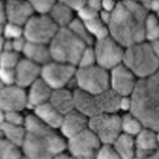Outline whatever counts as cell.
Here are the masks:
<instances>
[{
	"instance_id": "obj_1",
	"label": "cell",
	"mask_w": 159,
	"mask_h": 159,
	"mask_svg": "<svg viewBox=\"0 0 159 159\" xmlns=\"http://www.w3.org/2000/svg\"><path fill=\"white\" fill-rule=\"evenodd\" d=\"M148 13L141 2H117L108 26L110 36L124 48L144 42L145 22Z\"/></svg>"
},
{
	"instance_id": "obj_2",
	"label": "cell",
	"mask_w": 159,
	"mask_h": 159,
	"mask_svg": "<svg viewBox=\"0 0 159 159\" xmlns=\"http://www.w3.org/2000/svg\"><path fill=\"white\" fill-rule=\"evenodd\" d=\"M26 137L22 149L25 159H52L66 151V139L34 114L26 116Z\"/></svg>"
},
{
	"instance_id": "obj_3",
	"label": "cell",
	"mask_w": 159,
	"mask_h": 159,
	"mask_svg": "<svg viewBox=\"0 0 159 159\" xmlns=\"http://www.w3.org/2000/svg\"><path fill=\"white\" fill-rule=\"evenodd\" d=\"M130 112L143 126L159 130V69L152 76L138 80L130 95Z\"/></svg>"
},
{
	"instance_id": "obj_4",
	"label": "cell",
	"mask_w": 159,
	"mask_h": 159,
	"mask_svg": "<svg viewBox=\"0 0 159 159\" xmlns=\"http://www.w3.org/2000/svg\"><path fill=\"white\" fill-rule=\"evenodd\" d=\"M123 64L139 80L152 76L159 69V60L152 44L146 41L125 48Z\"/></svg>"
},
{
	"instance_id": "obj_5",
	"label": "cell",
	"mask_w": 159,
	"mask_h": 159,
	"mask_svg": "<svg viewBox=\"0 0 159 159\" xmlns=\"http://www.w3.org/2000/svg\"><path fill=\"white\" fill-rule=\"evenodd\" d=\"M52 60L78 66L87 45L67 28H60L48 44Z\"/></svg>"
},
{
	"instance_id": "obj_6",
	"label": "cell",
	"mask_w": 159,
	"mask_h": 159,
	"mask_svg": "<svg viewBox=\"0 0 159 159\" xmlns=\"http://www.w3.org/2000/svg\"><path fill=\"white\" fill-rule=\"evenodd\" d=\"M75 80L77 89L93 95L101 94L110 89V73L97 65L77 69Z\"/></svg>"
},
{
	"instance_id": "obj_7",
	"label": "cell",
	"mask_w": 159,
	"mask_h": 159,
	"mask_svg": "<svg viewBox=\"0 0 159 159\" xmlns=\"http://www.w3.org/2000/svg\"><path fill=\"white\" fill-rule=\"evenodd\" d=\"M59 29L48 15H34L23 27V36L29 43L48 45Z\"/></svg>"
},
{
	"instance_id": "obj_8",
	"label": "cell",
	"mask_w": 159,
	"mask_h": 159,
	"mask_svg": "<svg viewBox=\"0 0 159 159\" xmlns=\"http://www.w3.org/2000/svg\"><path fill=\"white\" fill-rule=\"evenodd\" d=\"M88 128L102 144L112 145L122 133L120 116L107 113L94 116L89 119Z\"/></svg>"
},
{
	"instance_id": "obj_9",
	"label": "cell",
	"mask_w": 159,
	"mask_h": 159,
	"mask_svg": "<svg viewBox=\"0 0 159 159\" xmlns=\"http://www.w3.org/2000/svg\"><path fill=\"white\" fill-rule=\"evenodd\" d=\"M94 49L97 65L108 71L123 63L125 48L111 36L96 41Z\"/></svg>"
},
{
	"instance_id": "obj_10",
	"label": "cell",
	"mask_w": 159,
	"mask_h": 159,
	"mask_svg": "<svg viewBox=\"0 0 159 159\" xmlns=\"http://www.w3.org/2000/svg\"><path fill=\"white\" fill-rule=\"evenodd\" d=\"M66 141V151L75 159H95L102 145L89 128Z\"/></svg>"
},
{
	"instance_id": "obj_11",
	"label": "cell",
	"mask_w": 159,
	"mask_h": 159,
	"mask_svg": "<svg viewBox=\"0 0 159 159\" xmlns=\"http://www.w3.org/2000/svg\"><path fill=\"white\" fill-rule=\"evenodd\" d=\"M76 66L52 61L41 68V78L52 90L65 88L75 78Z\"/></svg>"
},
{
	"instance_id": "obj_12",
	"label": "cell",
	"mask_w": 159,
	"mask_h": 159,
	"mask_svg": "<svg viewBox=\"0 0 159 159\" xmlns=\"http://www.w3.org/2000/svg\"><path fill=\"white\" fill-rule=\"evenodd\" d=\"M137 82L135 75L123 63L110 70V89L120 97L130 96Z\"/></svg>"
},
{
	"instance_id": "obj_13",
	"label": "cell",
	"mask_w": 159,
	"mask_h": 159,
	"mask_svg": "<svg viewBox=\"0 0 159 159\" xmlns=\"http://www.w3.org/2000/svg\"><path fill=\"white\" fill-rule=\"evenodd\" d=\"M28 107V94L16 85L1 88L0 108L4 112H20Z\"/></svg>"
},
{
	"instance_id": "obj_14",
	"label": "cell",
	"mask_w": 159,
	"mask_h": 159,
	"mask_svg": "<svg viewBox=\"0 0 159 159\" xmlns=\"http://www.w3.org/2000/svg\"><path fill=\"white\" fill-rule=\"evenodd\" d=\"M7 23L24 27L34 16V10L30 1H4Z\"/></svg>"
},
{
	"instance_id": "obj_15",
	"label": "cell",
	"mask_w": 159,
	"mask_h": 159,
	"mask_svg": "<svg viewBox=\"0 0 159 159\" xmlns=\"http://www.w3.org/2000/svg\"><path fill=\"white\" fill-rule=\"evenodd\" d=\"M75 109L90 119L102 114L98 95L84 92L79 89L73 91Z\"/></svg>"
},
{
	"instance_id": "obj_16",
	"label": "cell",
	"mask_w": 159,
	"mask_h": 159,
	"mask_svg": "<svg viewBox=\"0 0 159 159\" xmlns=\"http://www.w3.org/2000/svg\"><path fill=\"white\" fill-rule=\"evenodd\" d=\"M89 119L76 110L63 116L59 128L66 139L73 137L88 128Z\"/></svg>"
},
{
	"instance_id": "obj_17",
	"label": "cell",
	"mask_w": 159,
	"mask_h": 159,
	"mask_svg": "<svg viewBox=\"0 0 159 159\" xmlns=\"http://www.w3.org/2000/svg\"><path fill=\"white\" fill-rule=\"evenodd\" d=\"M42 67L23 58L15 68L16 85L25 88L30 87L41 78Z\"/></svg>"
},
{
	"instance_id": "obj_18",
	"label": "cell",
	"mask_w": 159,
	"mask_h": 159,
	"mask_svg": "<svg viewBox=\"0 0 159 159\" xmlns=\"http://www.w3.org/2000/svg\"><path fill=\"white\" fill-rule=\"evenodd\" d=\"M136 157L146 159L159 148L156 131L144 128L135 137Z\"/></svg>"
},
{
	"instance_id": "obj_19",
	"label": "cell",
	"mask_w": 159,
	"mask_h": 159,
	"mask_svg": "<svg viewBox=\"0 0 159 159\" xmlns=\"http://www.w3.org/2000/svg\"><path fill=\"white\" fill-rule=\"evenodd\" d=\"M52 89L41 78L30 87L28 93V107L34 109L48 102Z\"/></svg>"
},
{
	"instance_id": "obj_20",
	"label": "cell",
	"mask_w": 159,
	"mask_h": 159,
	"mask_svg": "<svg viewBox=\"0 0 159 159\" xmlns=\"http://www.w3.org/2000/svg\"><path fill=\"white\" fill-rule=\"evenodd\" d=\"M49 102L63 116L75 110L73 91L67 88L53 90Z\"/></svg>"
},
{
	"instance_id": "obj_21",
	"label": "cell",
	"mask_w": 159,
	"mask_h": 159,
	"mask_svg": "<svg viewBox=\"0 0 159 159\" xmlns=\"http://www.w3.org/2000/svg\"><path fill=\"white\" fill-rule=\"evenodd\" d=\"M22 53L25 58L41 67L52 61L48 45L27 42Z\"/></svg>"
},
{
	"instance_id": "obj_22",
	"label": "cell",
	"mask_w": 159,
	"mask_h": 159,
	"mask_svg": "<svg viewBox=\"0 0 159 159\" xmlns=\"http://www.w3.org/2000/svg\"><path fill=\"white\" fill-rule=\"evenodd\" d=\"M34 111V115L42 122L54 129H59L63 115L54 108L49 102L37 107Z\"/></svg>"
},
{
	"instance_id": "obj_23",
	"label": "cell",
	"mask_w": 159,
	"mask_h": 159,
	"mask_svg": "<svg viewBox=\"0 0 159 159\" xmlns=\"http://www.w3.org/2000/svg\"><path fill=\"white\" fill-rule=\"evenodd\" d=\"M48 16L59 28H67L75 19L73 11L63 1L56 2Z\"/></svg>"
},
{
	"instance_id": "obj_24",
	"label": "cell",
	"mask_w": 159,
	"mask_h": 159,
	"mask_svg": "<svg viewBox=\"0 0 159 159\" xmlns=\"http://www.w3.org/2000/svg\"><path fill=\"white\" fill-rule=\"evenodd\" d=\"M112 145L120 159H134L136 156L135 137L122 133Z\"/></svg>"
},
{
	"instance_id": "obj_25",
	"label": "cell",
	"mask_w": 159,
	"mask_h": 159,
	"mask_svg": "<svg viewBox=\"0 0 159 159\" xmlns=\"http://www.w3.org/2000/svg\"><path fill=\"white\" fill-rule=\"evenodd\" d=\"M0 130L1 138L22 147L26 134L25 126H17L7 123H1Z\"/></svg>"
},
{
	"instance_id": "obj_26",
	"label": "cell",
	"mask_w": 159,
	"mask_h": 159,
	"mask_svg": "<svg viewBox=\"0 0 159 159\" xmlns=\"http://www.w3.org/2000/svg\"><path fill=\"white\" fill-rule=\"evenodd\" d=\"M98 97L102 114H117L120 110V103L122 97L111 89L98 94Z\"/></svg>"
},
{
	"instance_id": "obj_27",
	"label": "cell",
	"mask_w": 159,
	"mask_h": 159,
	"mask_svg": "<svg viewBox=\"0 0 159 159\" xmlns=\"http://www.w3.org/2000/svg\"><path fill=\"white\" fill-rule=\"evenodd\" d=\"M122 132L126 135L135 137L144 127L143 124L130 112L120 116Z\"/></svg>"
},
{
	"instance_id": "obj_28",
	"label": "cell",
	"mask_w": 159,
	"mask_h": 159,
	"mask_svg": "<svg viewBox=\"0 0 159 159\" xmlns=\"http://www.w3.org/2000/svg\"><path fill=\"white\" fill-rule=\"evenodd\" d=\"M67 28L87 46H92L95 43V39L88 31L85 24L78 17L73 20Z\"/></svg>"
},
{
	"instance_id": "obj_29",
	"label": "cell",
	"mask_w": 159,
	"mask_h": 159,
	"mask_svg": "<svg viewBox=\"0 0 159 159\" xmlns=\"http://www.w3.org/2000/svg\"><path fill=\"white\" fill-rule=\"evenodd\" d=\"M145 40L152 43L159 39V19L154 13H149L144 25Z\"/></svg>"
},
{
	"instance_id": "obj_30",
	"label": "cell",
	"mask_w": 159,
	"mask_h": 159,
	"mask_svg": "<svg viewBox=\"0 0 159 159\" xmlns=\"http://www.w3.org/2000/svg\"><path fill=\"white\" fill-rule=\"evenodd\" d=\"M0 159H25L22 147L1 138Z\"/></svg>"
},
{
	"instance_id": "obj_31",
	"label": "cell",
	"mask_w": 159,
	"mask_h": 159,
	"mask_svg": "<svg viewBox=\"0 0 159 159\" xmlns=\"http://www.w3.org/2000/svg\"><path fill=\"white\" fill-rule=\"evenodd\" d=\"M91 35L96 41L110 36L109 27L101 21L99 16L93 20L84 23Z\"/></svg>"
},
{
	"instance_id": "obj_32",
	"label": "cell",
	"mask_w": 159,
	"mask_h": 159,
	"mask_svg": "<svg viewBox=\"0 0 159 159\" xmlns=\"http://www.w3.org/2000/svg\"><path fill=\"white\" fill-rule=\"evenodd\" d=\"M21 60L20 54L15 51L1 52L0 58L1 68L15 69Z\"/></svg>"
},
{
	"instance_id": "obj_33",
	"label": "cell",
	"mask_w": 159,
	"mask_h": 159,
	"mask_svg": "<svg viewBox=\"0 0 159 159\" xmlns=\"http://www.w3.org/2000/svg\"><path fill=\"white\" fill-rule=\"evenodd\" d=\"M1 36L6 39L14 40L23 36V28L19 25L7 23L1 26Z\"/></svg>"
},
{
	"instance_id": "obj_34",
	"label": "cell",
	"mask_w": 159,
	"mask_h": 159,
	"mask_svg": "<svg viewBox=\"0 0 159 159\" xmlns=\"http://www.w3.org/2000/svg\"><path fill=\"white\" fill-rule=\"evenodd\" d=\"M96 57L94 47L88 46L83 52L78 63V68H87L96 65Z\"/></svg>"
},
{
	"instance_id": "obj_35",
	"label": "cell",
	"mask_w": 159,
	"mask_h": 159,
	"mask_svg": "<svg viewBox=\"0 0 159 159\" xmlns=\"http://www.w3.org/2000/svg\"><path fill=\"white\" fill-rule=\"evenodd\" d=\"M56 1L50 0H38L30 1L34 11L39 15H48Z\"/></svg>"
},
{
	"instance_id": "obj_36",
	"label": "cell",
	"mask_w": 159,
	"mask_h": 159,
	"mask_svg": "<svg viewBox=\"0 0 159 159\" xmlns=\"http://www.w3.org/2000/svg\"><path fill=\"white\" fill-rule=\"evenodd\" d=\"M1 88L16 85L15 69H0Z\"/></svg>"
},
{
	"instance_id": "obj_37",
	"label": "cell",
	"mask_w": 159,
	"mask_h": 159,
	"mask_svg": "<svg viewBox=\"0 0 159 159\" xmlns=\"http://www.w3.org/2000/svg\"><path fill=\"white\" fill-rule=\"evenodd\" d=\"M95 159H120L112 145L102 144Z\"/></svg>"
},
{
	"instance_id": "obj_38",
	"label": "cell",
	"mask_w": 159,
	"mask_h": 159,
	"mask_svg": "<svg viewBox=\"0 0 159 159\" xmlns=\"http://www.w3.org/2000/svg\"><path fill=\"white\" fill-rule=\"evenodd\" d=\"M25 119L26 117L23 116L20 112H4V121L3 123H9L17 126H25Z\"/></svg>"
},
{
	"instance_id": "obj_39",
	"label": "cell",
	"mask_w": 159,
	"mask_h": 159,
	"mask_svg": "<svg viewBox=\"0 0 159 159\" xmlns=\"http://www.w3.org/2000/svg\"><path fill=\"white\" fill-rule=\"evenodd\" d=\"M77 13L78 18L84 23L89 22L99 16V13L87 6V3Z\"/></svg>"
},
{
	"instance_id": "obj_40",
	"label": "cell",
	"mask_w": 159,
	"mask_h": 159,
	"mask_svg": "<svg viewBox=\"0 0 159 159\" xmlns=\"http://www.w3.org/2000/svg\"><path fill=\"white\" fill-rule=\"evenodd\" d=\"M27 42L28 41H26L24 36L12 40L13 51L19 54L20 52H23Z\"/></svg>"
},
{
	"instance_id": "obj_41",
	"label": "cell",
	"mask_w": 159,
	"mask_h": 159,
	"mask_svg": "<svg viewBox=\"0 0 159 159\" xmlns=\"http://www.w3.org/2000/svg\"><path fill=\"white\" fill-rule=\"evenodd\" d=\"M66 5L69 8L73 11L78 12L82 8L84 7L87 3L85 1H63Z\"/></svg>"
},
{
	"instance_id": "obj_42",
	"label": "cell",
	"mask_w": 159,
	"mask_h": 159,
	"mask_svg": "<svg viewBox=\"0 0 159 159\" xmlns=\"http://www.w3.org/2000/svg\"><path fill=\"white\" fill-rule=\"evenodd\" d=\"M1 52H10L13 51L12 40L6 39L1 36Z\"/></svg>"
},
{
	"instance_id": "obj_43",
	"label": "cell",
	"mask_w": 159,
	"mask_h": 159,
	"mask_svg": "<svg viewBox=\"0 0 159 159\" xmlns=\"http://www.w3.org/2000/svg\"><path fill=\"white\" fill-rule=\"evenodd\" d=\"M130 108H131V100H130V96L122 97L120 100V110L127 113V112H129Z\"/></svg>"
},
{
	"instance_id": "obj_44",
	"label": "cell",
	"mask_w": 159,
	"mask_h": 159,
	"mask_svg": "<svg viewBox=\"0 0 159 159\" xmlns=\"http://www.w3.org/2000/svg\"><path fill=\"white\" fill-rule=\"evenodd\" d=\"M117 2L113 1H102V10L109 13H112L115 9Z\"/></svg>"
},
{
	"instance_id": "obj_45",
	"label": "cell",
	"mask_w": 159,
	"mask_h": 159,
	"mask_svg": "<svg viewBox=\"0 0 159 159\" xmlns=\"http://www.w3.org/2000/svg\"><path fill=\"white\" fill-rule=\"evenodd\" d=\"M7 23V14L4 6V1H1L0 3V23L1 26H3Z\"/></svg>"
},
{
	"instance_id": "obj_46",
	"label": "cell",
	"mask_w": 159,
	"mask_h": 159,
	"mask_svg": "<svg viewBox=\"0 0 159 159\" xmlns=\"http://www.w3.org/2000/svg\"><path fill=\"white\" fill-rule=\"evenodd\" d=\"M87 5L98 13L102 10V1H87Z\"/></svg>"
},
{
	"instance_id": "obj_47",
	"label": "cell",
	"mask_w": 159,
	"mask_h": 159,
	"mask_svg": "<svg viewBox=\"0 0 159 159\" xmlns=\"http://www.w3.org/2000/svg\"><path fill=\"white\" fill-rule=\"evenodd\" d=\"M111 13L107 12L104 10H101L99 13V18L102 22H103L107 26H109V23L111 19Z\"/></svg>"
},
{
	"instance_id": "obj_48",
	"label": "cell",
	"mask_w": 159,
	"mask_h": 159,
	"mask_svg": "<svg viewBox=\"0 0 159 159\" xmlns=\"http://www.w3.org/2000/svg\"><path fill=\"white\" fill-rule=\"evenodd\" d=\"M159 10V1H149V11L156 13Z\"/></svg>"
},
{
	"instance_id": "obj_49",
	"label": "cell",
	"mask_w": 159,
	"mask_h": 159,
	"mask_svg": "<svg viewBox=\"0 0 159 159\" xmlns=\"http://www.w3.org/2000/svg\"><path fill=\"white\" fill-rule=\"evenodd\" d=\"M52 159H75L71 154H70L67 151L63 152L56 156Z\"/></svg>"
},
{
	"instance_id": "obj_50",
	"label": "cell",
	"mask_w": 159,
	"mask_h": 159,
	"mask_svg": "<svg viewBox=\"0 0 159 159\" xmlns=\"http://www.w3.org/2000/svg\"><path fill=\"white\" fill-rule=\"evenodd\" d=\"M152 44V49L154 51L157 57L158 58L159 60V39H157V41L150 43Z\"/></svg>"
},
{
	"instance_id": "obj_51",
	"label": "cell",
	"mask_w": 159,
	"mask_h": 159,
	"mask_svg": "<svg viewBox=\"0 0 159 159\" xmlns=\"http://www.w3.org/2000/svg\"><path fill=\"white\" fill-rule=\"evenodd\" d=\"M146 159H159V148Z\"/></svg>"
},
{
	"instance_id": "obj_52",
	"label": "cell",
	"mask_w": 159,
	"mask_h": 159,
	"mask_svg": "<svg viewBox=\"0 0 159 159\" xmlns=\"http://www.w3.org/2000/svg\"><path fill=\"white\" fill-rule=\"evenodd\" d=\"M156 135H157V142L159 145V130L156 132Z\"/></svg>"
},
{
	"instance_id": "obj_53",
	"label": "cell",
	"mask_w": 159,
	"mask_h": 159,
	"mask_svg": "<svg viewBox=\"0 0 159 159\" xmlns=\"http://www.w3.org/2000/svg\"><path fill=\"white\" fill-rule=\"evenodd\" d=\"M154 14L156 15V16H157V17L159 19V10L157 11V12H156V13H154Z\"/></svg>"
}]
</instances>
